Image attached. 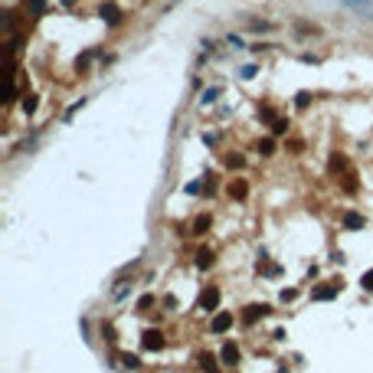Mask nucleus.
I'll list each match as a JSON object with an SVG mask.
<instances>
[{
	"mask_svg": "<svg viewBox=\"0 0 373 373\" xmlns=\"http://www.w3.org/2000/svg\"><path fill=\"white\" fill-rule=\"evenodd\" d=\"M216 305H220V291H216V288H207V291L200 295V308H203V311H213Z\"/></svg>",
	"mask_w": 373,
	"mask_h": 373,
	"instance_id": "f257e3e1",
	"label": "nucleus"
},
{
	"mask_svg": "<svg viewBox=\"0 0 373 373\" xmlns=\"http://www.w3.org/2000/svg\"><path fill=\"white\" fill-rule=\"evenodd\" d=\"M141 344H144V351H161V347H164V337H161V331H147Z\"/></svg>",
	"mask_w": 373,
	"mask_h": 373,
	"instance_id": "f03ea898",
	"label": "nucleus"
},
{
	"mask_svg": "<svg viewBox=\"0 0 373 373\" xmlns=\"http://www.w3.org/2000/svg\"><path fill=\"white\" fill-rule=\"evenodd\" d=\"M229 328H232V314H226V311H223V314H216V318H213V334H226Z\"/></svg>",
	"mask_w": 373,
	"mask_h": 373,
	"instance_id": "7ed1b4c3",
	"label": "nucleus"
},
{
	"mask_svg": "<svg viewBox=\"0 0 373 373\" xmlns=\"http://www.w3.org/2000/svg\"><path fill=\"white\" fill-rule=\"evenodd\" d=\"M102 20H108V23H118V20H121V10L115 7V3H105V7H102Z\"/></svg>",
	"mask_w": 373,
	"mask_h": 373,
	"instance_id": "20e7f679",
	"label": "nucleus"
},
{
	"mask_svg": "<svg viewBox=\"0 0 373 373\" xmlns=\"http://www.w3.org/2000/svg\"><path fill=\"white\" fill-rule=\"evenodd\" d=\"M334 295H337V288H334V285H328V288H314V291H311V298H314V301H331Z\"/></svg>",
	"mask_w": 373,
	"mask_h": 373,
	"instance_id": "39448f33",
	"label": "nucleus"
},
{
	"mask_svg": "<svg viewBox=\"0 0 373 373\" xmlns=\"http://www.w3.org/2000/svg\"><path fill=\"white\" fill-rule=\"evenodd\" d=\"M262 314H269V308H265V305H252V308H246V321H249V324H252V321H259Z\"/></svg>",
	"mask_w": 373,
	"mask_h": 373,
	"instance_id": "423d86ee",
	"label": "nucleus"
},
{
	"mask_svg": "<svg viewBox=\"0 0 373 373\" xmlns=\"http://www.w3.org/2000/svg\"><path fill=\"white\" fill-rule=\"evenodd\" d=\"M236 360H239V351H236V344H226V347H223V363L236 367Z\"/></svg>",
	"mask_w": 373,
	"mask_h": 373,
	"instance_id": "0eeeda50",
	"label": "nucleus"
},
{
	"mask_svg": "<svg viewBox=\"0 0 373 373\" xmlns=\"http://www.w3.org/2000/svg\"><path fill=\"white\" fill-rule=\"evenodd\" d=\"M344 226H347V229H360L363 216H360V213H347V216H344Z\"/></svg>",
	"mask_w": 373,
	"mask_h": 373,
	"instance_id": "6e6552de",
	"label": "nucleus"
},
{
	"mask_svg": "<svg viewBox=\"0 0 373 373\" xmlns=\"http://www.w3.org/2000/svg\"><path fill=\"white\" fill-rule=\"evenodd\" d=\"M200 363H203V370L216 373V357H209V353H203V357H200Z\"/></svg>",
	"mask_w": 373,
	"mask_h": 373,
	"instance_id": "1a4fd4ad",
	"label": "nucleus"
},
{
	"mask_svg": "<svg viewBox=\"0 0 373 373\" xmlns=\"http://www.w3.org/2000/svg\"><path fill=\"white\" fill-rule=\"evenodd\" d=\"M121 363H124L128 370H138V367H141V360H138V357H131V353H124V357H121Z\"/></svg>",
	"mask_w": 373,
	"mask_h": 373,
	"instance_id": "9d476101",
	"label": "nucleus"
},
{
	"mask_svg": "<svg viewBox=\"0 0 373 373\" xmlns=\"http://www.w3.org/2000/svg\"><path fill=\"white\" fill-rule=\"evenodd\" d=\"M209 262H213V255H209V252H200L197 255V265H200V269H207Z\"/></svg>",
	"mask_w": 373,
	"mask_h": 373,
	"instance_id": "9b49d317",
	"label": "nucleus"
},
{
	"mask_svg": "<svg viewBox=\"0 0 373 373\" xmlns=\"http://www.w3.org/2000/svg\"><path fill=\"white\" fill-rule=\"evenodd\" d=\"M360 285L367 288V291H373V272H363V278H360Z\"/></svg>",
	"mask_w": 373,
	"mask_h": 373,
	"instance_id": "f8f14e48",
	"label": "nucleus"
},
{
	"mask_svg": "<svg viewBox=\"0 0 373 373\" xmlns=\"http://www.w3.org/2000/svg\"><path fill=\"white\" fill-rule=\"evenodd\" d=\"M229 193H232V197H246V184H232Z\"/></svg>",
	"mask_w": 373,
	"mask_h": 373,
	"instance_id": "ddd939ff",
	"label": "nucleus"
},
{
	"mask_svg": "<svg viewBox=\"0 0 373 373\" xmlns=\"http://www.w3.org/2000/svg\"><path fill=\"white\" fill-rule=\"evenodd\" d=\"M36 108V99L33 95H30V99H23V111H33Z\"/></svg>",
	"mask_w": 373,
	"mask_h": 373,
	"instance_id": "4468645a",
	"label": "nucleus"
},
{
	"mask_svg": "<svg viewBox=\"0 0 373 373\" xmlns=\"http://www.w3.org/2000/svg\"><path fill=\"white\" fill-rule=\"evenodd\" d=\"M259 151H262V154H272L275 144H272V141H262V144H259Z\"/></svg>",
	"mask_w": 373,
	"mask_h": 373,
	"instance_id": "2eb2a0df",
	"label": "nucleus"
},
{
	"mask_svg": "<svg viewBox=\"0 0 373 373\" xmlns=\"http://www.w3.org/2000/svg\"><path fill=\"white\" fill-rule=\"evenodd\" d=\"M207 226H209V216H200V220H197V232H203Z\"/></svg>",
	"mask_w": 373,
	"mask_h": 373,
	"instance_id": "dca6fc26",
	"label": "nucleus"
},
{
	"mask_svg": "<svg viewBox=\"0 0 373 373\" xmlns=\"http://www.w3.org/2000/svg\"><path fill=\"white\" fill-rule=\"evenodd\" d=\"M216 95H220V88H213V92H207V95H203V105H209V102L216 99Z\"/></svg>",
	"mask_w": 373,
	"mask_h": 373,
	"instance_id": "f3484780",
	"label": "nucleus"
},
{
	"mask_svg": "<svg viewBox=\"0 0 373 373\" xmlns=\"http://www.w3.org/2000/svg\"><path fill=\"white\" fill-rule=\"evenodd\" d=\"M124 291H128V282H121V285L115 288V298H124Z\"/></svg>",
	"mask_w": 373,
	"mask_h": 373,
	"instance_id": "a211bd4d",
	"label": "nucleus"
},
{
	"mask_svg": "<svg viewBox=\"0 0 373 373\" xmlns=\"http://www.w3.org/2000/svg\"><path fill=\"white\" fill-rule=\"evenodd\" d=\"M30 7H33V10L40 13V10H43V0H30Z\"/></svg>",
	"mask_w": 373,
	"mask_h": 373,
	"instance_id": "6ab92c4d",
	"label": "nucleus"
}]
</instances>
